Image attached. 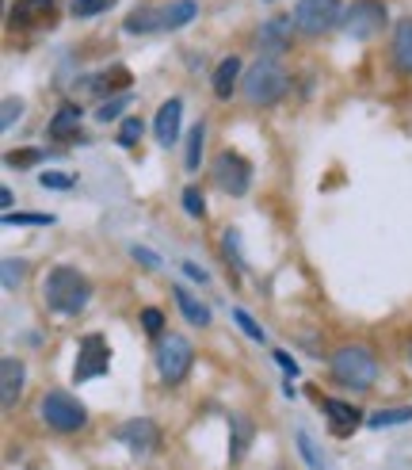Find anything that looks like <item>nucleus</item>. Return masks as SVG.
Masks as SVG:
<instances>
[{
	"label": "nucleus",
	"instance_id": "nucleus-16",
	"mask_svg": "<svg viewBox=\"0 0 412 470\" xmlns=\"http://www.w3.org/2000/svg\"><path fill=\"white\" fill-rule=\"evenodd\" d=\"M195 15H199L195 0H168V5H161V27L164 31H176L183 24H191Z\"/></svg>",
	"mask_w": 412,
	"mask_h": 470
},
{
	"label": "nucleus",
	"instance_id": "nucleus-24",
	"mask_svg": "<svg viewBox=\"0 0 412 470\" xmlns=\"http://www.w3.org/2000/svg\"><path fill=\"white\" fill-rule=\"evenodd\" d=\"M412 421V409H378L367 417V428H389V425H405Z\"/></svg>",
	"mask_w": 412,
	"mask_h": 470
},
{
	"label": "nucleus",
	"instance_id": "nucleus-26",
	"mask_svg": "<svg viewBox=\"0 0 412 470\" xmlns=\"http://www.w3.org/2000/svg\"><path fill=\"white\" fill-rule=\"evenodd\" d=\"M130 107V92H119L115 100H107V104H100V111H96V119L100 123H111V119H119L123 111Z\"/></svg>",
	"mask_w": 412,
	"mask_h": 470
},
{
	"label": "nucleus",
	"instance_id": "nucleus-27",
	"mask_svg": "<svg viewBox=\"0 0 412 470\" xmlns=\"http://www.w3.org/2000/svg\"><path fill=\"white\" fill-rule=\"evenodd\" d=\"M115 0H73V15L77 20H88V15H100V12H107Z\"/></svg>",
	"mask_w": 412,
	"mask_h": 470
},
{
	"label": "nucleus",
	"instance_id": "nucleus-10",
	"mask_svg": "<svg viewBox=\"0 0 412 470\" xmlns=\"http://www.w3.org/2000/svg\"><path fill=\"white\" fill-rule=\"evenodd\" d=\"M58 15V0H15L8 12V27L12 31H39L46 24H54Z\"/></svg>",
	"mask_w": 412,
	"mask_h": 470
},
{
	"label": "nucleus",
	"instance_id": "nucleus-32",
	"mask_svg": "<svg viewBox=\"0 0 412 470\" xmlns=\"http://www.w3.org/2000/svg\"><path fill=\"white\" fill-rule=\"evenodd\" d=\"M43 157H46L43 149H12V154H8V165H12V168H27V165L43 161Z\"/></svg>",
	"mask_w": 412,
	"mask_h": 470
},
{
	"label": "nucleus",
	"instance_id": "nucleus-34",
	"mask_svg": "<svg viewBox=\"0 0 412 470\" xmlns=\"http://www.w3.org/2000/svg\"><path fill=\"white\" fill-rule=\"evenodd\" d=\"M142 325H145L149 336H164V314L161 310H145L142 314Z\"/></svg>",
	"mask_w": 412,
	"mask_h": 470
},
{
	"label": "nucleus",
	"instance_id": "nucleus-20",
	"mask_svg": "<svg viewBox=\"0 0 412 470\" xmlns=\"http://www.w3.org/2000/svg\"><path fill=\"white\" fill-rule=\"evenodd\" d=\"M172 298L180 303V314H183L191 325H199V329H202V325H211V310H206L195 295H187L183 287H172Z\"/></svg>",
	"mask_w": 412,
	"mask_h": 470
},
{
	"label": "nucleus",
	"instance_id": "nucleus-1",
	"mask_svg": "<svg viewBox=\"0 0 412 470\" xmlns=\"http://www.w3.org/2000/svg\"><path fill=\"white\" fill-rule=\"evenodd\" d=\"M43 298L54 314H81L92 298V284L77 272V268H54L43 284Z\"/></svg>",
	"mask_w": 412,
	"mask_h": 470
},
{
	"label": "nucleus",
	"instance_id": "nucleus-28",
	"mask_svg": "<svg viewBox=\"0 0 412 470\" xmlns=\"http://www.w3.org/2000/svg\"><path fill=\"white\" fill-rule=\"evenodd\" d=\"M233 322H237L240 329H245V336H249V341H256V345H264V341H268V333L260 329V325L252 322V317H249L245 310H233Z\"/></svg>",
	"mask_w": 412,
	"mask_h": 470
},
{
	"label": "nucleus",
	"instance_id": "nucleus-23",
	"mask_svg": "<svg viewBox=\"0 0 412 470\" xmlns=\"http://www.w3.org/2000/svg\"><path fill=\"white\" fill-rule=\"evenodd\" d=\"M202 142H206V126H191V135H187V154H183V165L187 173H195V168L202 165Z\"/></svg>",
	"mask_w": 412,
	"mask_h": 470
},
{
	"label": "nucleus",
	"instance_id": "nucleus-3",
	"mask_svg": "<svg viewBox=\"0 0 412 470\" xmlns=\"http://www.w3.org/2000/svg\"><path fill=\"white\" fill-rule=\"evenodd\" d=\"M290 92V77L283 73V65H279L271 54H264L249 73H245V96L249 104L256 107H268V104H279Z\"/></svg>",
	"mask_w": 412,
	"mask_h": 470
},
{
	"label": "nucleus",
	"instance_id": "nucleus-5",
	"mask_svg": "<svg viewBox=\"0 0 412 470\" xmlns=\"http://www.w3.org/2000/svg\"><path fill=\"white\" fill-rule=\"evenodd\" d=\"M39 413H43V421L50 428H58V432H81L88 425L84 405L77 398H69L65 390H50L43 398V405H39Z\"/></svg>",
	"mask_w": 412,
	"mask_h": 470
},
{
	"label": "nucleus",
	"instance_id": "nucleus-18",
	"mask_svg": "<svg viewBox=\"0 0 412 470\" xmlns=\"http://www.w3.org/2000/svg\"><path fill=\"white\" fill-rule=\"evenodd\" d=\"M237 81H240V58H221L218 69H214V96L218 100H230Z\"/></svg>",
	"mask_w": 412,
	"mask_h": 470
},
{
	"label": "nucleus",
	"instance_id": "nucleus-30",
	"mask_svg": "<svg viewBox=\"0 0 412 470\" xmlns=\"http://www.w3.org/2000/svg\"><path fill=\"white\" fill-rule=\"evenodd\" d=\"M39 184L46 187V192H69V187L77 184V180H73L69 173H43V176H39Z\"/></svg>",
	"mask_w": 412,
	"mask_h": 470
},
{
	"label": "nucleus",
	"instance_id": "nucleus-39",
	"mask_svg": "<svg viewBox=\"0 0 412 470\" xmlns=\"http://www.w3.org/2000/svg\"><path fill=\"white\" fill-rule=\"evenodd\" d=\"M183 272H187V275H191V279H195V284H206V279H211V275H206V272H202L199 265H191V260H187V265H183Z\"/></svg>",
	"mask_w": 412,
	"mask_h": 470
},
{
	"label": "nucleus",
	"instance_id": "nucleus-17",
	"mask_svg": "<svg viewBox=\"0 0 412 470\" xmlns=\"http://www.w3.org/2000/svg\"><path fill=\"white\" fill-rule=\"evenodd\" d=\"M294 20H287V15H275V20H268L264 27H260V50L271 54V50H283L290 43V27Z\"/></svg>",
	"mask_w": 412,
	"mask_h": 470
},
{
	"label": "nucleus",
	"instance_id": "nucleus-33",
	"mask_svg": "<svg viewBox=\"0 0 412 470\" xmlns=\"http://www.w3.org/2000/svg\"><path fill=\"white\" fill-rule=\"evenodd\" d=\"M183 206H187V215H191V218H202L206 215V199H202L199 187H187V192H183Z\"/></svg>",
	"mask_w": 412,
	"mask_h": 470
},
{
	"label": "nucleus",
	"instance_id": "nucleus-38",
	"mask_svg": "<svg viewBox=\"0 0 412 470\" xmlns=\"http://www.w3.org/2000/svg\"><path fill=\"white\" fill-rule=\"evenodd\" d=\"M275 364H279V367H283V371L290 375V379H298V364L290 360V352H283V348H279V352H275Z\"/></svg>",
	"mask_w": 412,
	"mask_h": 470
},
{
	"label": "nucleus",
	"instance_id": "nucleus-29",
	"mask_svg": "<svg viewBox=\"0 0 412 470\" xmlns=\"http://www.w3.org/2000/svg\"><path fill=\"white\" fill-rule=\"evenodd\" d=\"M233 428H237V444H233V463L245 455V447H249V440H252V425L245 421V417H233Z\"/></svg>",
	"mask_w": 412,
	"mask_h": 470
},
{
	"label": "nucleus",
	"instance_id": "nucleus-7",
	"mask_svg": "<svg viewBox=\"0 0 412 470\" xmlns=\"http://www.w3.org/2000/svg\"><path fill=\"white\" fill-rule=\"evenodd\" d=\"M344 20L340 0H298L294 8V27L302 35H325Z\"/></svg>",
	"mask_w": 412,
	"mask_h": 470
},
{
	"label": "nucleus",
	"instance_id": "nucleus-13",
	"mask_svg": "<svg viewBox=\"0 0 412 470\" xmlns=\"http://www.w3.org/2000/svg\"><path fill=\"white\" fill-rule=\"evenodd\" d=\"M325 417L332 421V432L336 436H348V432H355L363 425V413L355 409V405H348V402H340V398H325Z\"/></svg>",
	"mask_w": 412,
	"mask_h": 470
},
{
	"label": "nucleus",
	"instance_id": "nucleus-15",
	"mask_svg": "<svg viewBox=\"0 0 412 470\" xmlns=\"http://www.w3.org/2000/svg\"><path fill=\"white\" fill-rule=\"evenodd\" d=\"M81 107L77 104H62L58 107V115H54L50 123V138L54 142H73V138H81Z\"/></svg>",
	"mask_w": 412,
	"mask_h": 470
},
{
	"label": "nucleus",
	"instance_id": "nucleus-36",
	"mask_svg": "<svg viewBox=\"0 0 412 470\" xmlns=\"http://www.w3.org/2000/svg\"><path fill=\"white\" fill-rule=\"evenodd\" d=\"M24 272H27L24 260H5V287H15V284H20Z\"/></svg>",
	"mask_w": 412,
	"mask_h": 470
},
{
	"label": "nucleus",
	"instance_id": "nucleus-25",
	"mask_svg": "<svg viewBox=\"0 0 412 470\" xmlns=\"http://www.w3.org/2000/svg\"><path fill=\"white\" fill-rule=\"evenodd\" d=\"M5 225H54V215H39V211H8Z\"/></svg>",
	"mask_w": 412,
	"mask_h": 470
},
{
	"label": "nucleus",
	"instance_id": "nucleus-21",
	"mask_svg": "<svg viewBox=\"0 0 412 470\" xmlns=\"http://www.w3.org/2000/svg\"><path fill=\"white\" fill-rule=\"evenodd\" d=\"M393 58L405 73H412V20H401L393 31Z\"/></svg>",
	"mask_w": 412,
	"mask_h": 470
},
{
	"label": "nucleus",
	"instance_id": "nucleus-19",
	"mask_svg": "<svg viewBox=\"0 0 412 470\" xmlns=\"http://www.w3.org/2000/svg\"><path fill=\"white\" fill-rule=\"evenodd\" d=\"M126 31L130 35H157V31H164L161 27V8H153V5L134 8V12L126 15Z\"/></svg>",
	"mask_w": 412,
	"mask_h": 470
},
{
	"label": "nucleus",
	"instance_id": "nucleus-12",
	"mask_svg": "<svg viewBox=\"0 0 412 470\" xmlns=\"http://www.w3.org/2000/svg\"><path fill=\"white\" fill-rule=\"evenodd\" d=\"M119 440L130 447V455H149V451L157 447V425L153 421H126L119 428Z\"/></svg>",
	"mask_w": 412,
	"mask_h": 470
},
{
	"label": "nucleus",
	"instance_id": "nucleus-6",
	"mask_svg": "<svg viewBox=\"0 0 412 470\" xmlns=\"http://www.w3.org/2000/svg\"><path fill=\"white\" fill-rule=\"evenodd\" d=\"M389 24V12L382 0H355V5L344 12V35H351V39H374L378 31H386Z\"/></svg>",
	"mask_w": 412,
	"mask_h": 470
},
{
	"label": "nucleus",
	"instance_id": "nucleus-31",
	"mask_svg": "<svg viewBox=\"0 0 412 470\" xmlns=\"http://www.w3.org/2000/svg\"><path fill=\"white\" fill-rule=\"evenodd\" d=\"M20 115H24V104L15 100V96H8V100H5V111H0V130H12Z\"/></svg>",
	"mask_w": 412,
	"mask_h": 470
},
{
	"label": "nucleus",
	"instance_id": "nucleus-8",
	"mask_svg": "<svg viewBox=\"0 0 412 470\" xmlns=\"http://www.w3.org/2000/svg\"><path fill=\"white\" fill-rule=\"evenodd\" d=\"M111 364V348L100 333H88L81 336V352H77V367H73V379L77 383H88V379H100Z\"/></svg>",
	"mask_w": 412,
	"mask_h": 470
},
{
	"label": "nucleus",
	"instance_id": "nucleus-35",
	"mask_svg": "<svg viewBox=\"0 0 412 470\" xmlns=\"http://www.w3.org/2000/svg\"><path fill=\"white\" fill-rule=\"evenodd\" d=\"M142 138V119H126L119 130V145H134Z\"/></svg>",
	"mask_w": 412,
	"mask_h": 470
},
{
	"label": "nucleus",
	"instance_id": "nucleus-2",
	"mask_svg": "<svg viewBox=\"0 0 412 470\" xmlns=\"http://www.w3.org/2000/svg\"><path fill=\"white\" fill-rule=\"evenodd\" d=\"M332 379L348 386V390H370L378 383V360H374V352L363 348V345H344L332 352Z\"/></svg>",
	"mask_w": 412,
	"mask_h": 470
},
{
	"label": "nucleus",
	"instance_id": "nucleus-9",
	"mask_svg": "<svg viewBox=\"0 0 412 470\" xmlns=\"http://www.w3.org/2000/svg\"><path fill=\"white\" fill-rule=\"evenodd\" d=\"M214 184H218L226 195H245L249 184H252V165L230 149V154H221V157L214 161Z\"/></svg>",
	"mask_w": 412,
	"mask_h": 470
},
{
	"label": "nucleus",
	"instance_id": "nucleus-4",
	"mask_svg": "<svg viewBox=\"0 0 412 470\" xmlns=\"http://www.w3.org/2000/svg\"><path fill=\"white\" fill-rule=\"evenodd\" d=\"M191 364H195V352H191V345H187V336L164 333L161 345H157V371H161V379L164 383H183L187 371H191Z\"/></svg>",
	"mask_w": 412,
	"mask_h": 470
},
{
	"label": "nucleus",
	"instance_id": "nucleus-37",
	"mask_svg": "<svg viewBox=\"0 0 412 470\" xmlns=\"http://www.w3.org/2000/svg\"><path fill=\"white\" fill-rule=\"evenodd\" d=\"M130 256L142 260V265H149V268H161V256H157V253H149V249H142V245L130 249Z\"/></svg>",
	"mask_w": 412,
	"mask_h": 470
},
{
	"label": "nucleus",
	"instance_id": "nucleus-11",
	"mask_svg": "<svg viewBox=\"0 0 412 470\" xmlns=\"http://www.w3.org/2000/svg\"><path fill=\"white\" fill-rule=\"evenodd\" d=\"M180 119H183V100H164L161 111H157V119H153V135L164 149H172L176 138H180Z\"/></svg>",
	"mask_w": 412,
	"mask_h": 470
},
{
	"label": "nucleus",
	"instance_id": "nucleus-14",
	"mask_svg": "<svg viewBox=\"0 0 412 470\" xmlns=\"http://www.w3.org/2000/svg\"><path fill=\"white\" fill-rule=\"evenodd\" d=\"M20 390H24V364L8 355V360L0 364V405L12 409L20 402Z\"/></svg>",
	"mask_w": 412,
	"mask_h": 470
},
{
	"label": "nucleus",
	"instance_id": "nucleus-22",
	"mask_svg": "<svg viewBox=\"0 0 412 470\" xmlns=\"http://www.w3.org/2000/svg\"><path fill=\"white\" fill-rule=\"evenodd\" d=\"M294 444H298V451H302V459H306V466H309V470H325V451L317 447V440L309 436L306 428H298V432H294Z\"/></svg>",
	"mask_w": 412,
	"mask_h": 470
}]
</instances>
